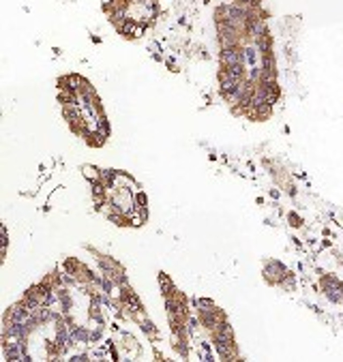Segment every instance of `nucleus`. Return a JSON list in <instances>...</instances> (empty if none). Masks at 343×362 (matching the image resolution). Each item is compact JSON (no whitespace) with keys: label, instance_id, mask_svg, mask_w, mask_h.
<instances>
[{"label":"nucleus","instance_id":"1","mask_svg":"<svg viewBox=\"0 0 343 362\" xmlns=\"http://www.w3.org/2000/svg\"><path fill=\"white\" fill-rule=\"evenodd\" d=\"M221 60H223V64H225V69H230V67H245V50H241L238 45L223 47Z\"/></svg>","mask_w":343,"mask_h":362}]
</instances>
